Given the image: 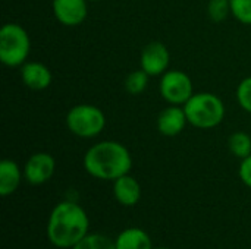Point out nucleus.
I'll use <instances>...</instances> for the list:
<instances>
[{"label":"nucleus","mask_w":251,"mask_h":249,"mask_svg":"<svg viewBox=\"0 0 251 249\" xmlns=\"http://www.w3.org/2000/svg\"><path fill=\"white\" fill-rule=\"evenodd\" d=\"M84 167L88 175L100 181H116L128 175L132 167L129 150L118 141H101L90 147L84 156Z\"/></svg>","instance_id":"2"},{"label":"nucleus","mask_w":251,"mask_h":249,"mask_svg":"<svg viewBox=\"0 0 251 249\" xmlns=\"http://www.w3.org/2000/svg\"><path fill=\"white\" fill-rule=\"evenodd\" d=\"M187 123L188 119L184 107L171 104L160 112L157 117V131L165 136H176L185 129Z\"/></svg>","instance_id":"10"},{"label":"nucleus","mask_w":251,"mask_h":249,"mask_svg":"<svg viewBox=\"0 0 251 249\" xmlns=\"http://www.w3.org/2000/svg\"><path fill=\"white\" fill-rule=\"evenodd\" d=\"M72 249H116L115 241L109 239L104 235H87L81 242H78Z\"/></svg>","instance_id":"17"},{"label":"nucleus","mask_w":251,"mask_h":249,"mask_svg":"<svg viewBox=\"0 0 251 249\" xmlns=\"http://www.w3.org/2000/svg\"><path fill=\"white\" fill-rule=\"evenodd\" d=\"M188 123L199 129H213L225 117V104L216 94L197 92L182 106Z\"/></svg>","instance_id":"3"},{"label":"nucleus","mask_w":251,"mask_h":249,"mask_svg":"<svg viewBox=\"0 0 251 249\" xmlns=\"http://www.w3.org/2000/svg\"><path fill=\"white\" fill-rule=\"evenodd\" d=\"M113 195L119 204L125 207H132L138 204L141 198V185L129 173L124 175L113 181Z\"/></svg>","instance_id":"12"},{"label":"nucleus","mask_w":251,"mask_h":249,"mask_svg":"<svg viewBox=\"0 0 251 249\" xmlns=\"http://www.w3.org/2000/svg\"><path fill=\"white\" fill-rule=\"evenodd\" d=\"M56 161L47 153H35L32 154L24 167V176L31 185H43L46 183L54 173Z\"/></svg>","instance_id":"8"},{"label":"nucleus","mask_w":251,"mask_h":249,"mask_svg":"<svg viewBox=\"0 0 251 249\" xmlns=\"http://www.w3.org/2000/svg\"><path fill=\"white\" fill-rule=\"evenodd\" d=\"M21 78L22 82L34 91L46 90L51 84L50 69L40 62H25L21 66Z\"/></svg>","instance_id":"11"},{"label":"nucleus","mask_w":251,"mask_h":249,"mask_svg":"<svg viewBox=\"0 0 251 249\" xmlns=\"http://www.w3.org/2000/svg\"><path fill=\"white\" fill-rule=\"evenodd\" d=\"M209 18L215 22H222L231 15V1L229 0H210L207 4Z\"/></svg>","instance_id":"18"},{"label":"nucleus","mask_w":251,"mask_h":249,"mask_svg":"<svg viewBox=\"0 0 251 249\" xmlns=\"http://www.w3.org/2000/svg\"><path fill=\"white\" fill-rule=\"evenodd\" d=\"M149 78H150V75L147 72H144L143 69L131 72L125 79L126 92H129L132 95H138V94L144 92L149 85Z\"/></svg>","instance_id":"16"},{"label":"nucleus","mask_w":251,"mask_h":249,"mask_svg":"<svg viewBox=\"0 0 251 249\" xmlns=\"http://www.w3.org/2000/svg\"><path fill=\"white\" fill-rule=\"evenodd\" d=\"M231 15L241 23L251 25V0H229Z\"/></svg>","instance_id":"19"},{"label":"nucleus","mask_w":251,"mask_h":249,"mask_svg":"<svg viewBox=\"0 0 251 249\" xmlns=\"http://www.w3.org/2000/svg\"><path fill=\"white\" fill-rule=\"evenodd\" d=\"M228 148L232 156L241 160L249 157L251 154V136L243 131L234 132L228 139Z\"/></svg>","instance_id":"15"},{"label":"nucleus","mask_w":251,"mask_h":249,"mask_svg":"<svg viewBox=\"0 0 251 249\" xmlns=\"http://www.w3.org/2000/svg\"><path fill=\"white\" fill-rule=\"evenodd\" d=\"M88 0H53V15L65 26L81 25L88 13Z\"/></svg>","instance_id":"9"},{"label":"nucleus","mask_w":251,"mask_h":249,"mask_svg":"<svg viewBox=\"0 0 251 249\" xmlns=\"http://www.w3.org/2000/svg\"><path fill=\"white\" fill-rule=\"evenodd\" d=\"M237 100L243 110L251 113V76L244 78L237 88Z\"/></svg>","instance_id":"20"},{"label":"nucleus","mask_w":251,"mask_h":249,"mask_svg":"<svg viewBox=\"0 0 251 249\" xmlns=\"http://www.w3.org/2000/svg\"><path fill=\"white\" fill-rule=\"evenodd\" d=\"M169 62H171L169 50L160 41L149 43L141 51V57H140L141 69L147 72L150 76H162L168 70Z\"/></svg>","instance_id":"7"},{"label":"nucleus","mask_w":251,"mask_h":249,"mask_svg":"<svg viewBox=\"0 0 251 249\" xmlns=\"http://www.w3.org/2000/svg\"><path fill=\"white\" fill-rule=\"evenodd\" d=\"M159 91L163 100L174 106H184L194 94L191 78L185 72L176 69L166 70L162 75Z\"/></svg>","instance_id":"6"},{"label":"nucleus","mask_w":251,"mask_h":249,"mask_svg":"<svg viewBox=\"0 0 251 249\" xmlns=\"http://www.w3.org/2000/svg\"><path fill=\"white\" fill-rule=\"evenodd\" d=\"M115 247L116 249H153V242L146 230L128 227L118 235Z\"/></svg>","instance_id":"13"},{"label":"nucleus","mask_w":251,"mask_h":249,"mask_svg":"<svg viewBox=\"0 0 251 249\" xmlns=\"http://www.w3.org/2000/svg\"><path fill=\"white\" fill-rule=\"evenodd\" d=\"M22 179V173L19 166L9 158L1 160L0 163V195L7 197L13 194Z\"/></svg>","instance_id":"14"},{"label":"nucleus","mask_w":251,"mask_h":249,"mask_svg":"<svg viewBox=\"0 0 251 249\" xmlns=\"http://www.w3.org/2000/svg\"><path fill=\"white\" fill-rule=\"evenodd\" d=\"M68 129L79 138H94L106 128V116L93 104H76L66 114Z\"/></svg>","instance_id":"5"},{"label":"nucleus","mask_w":251,"mask_h":249,"mask_svg":"<svg viewBox=\"0 0 251 249\" xmlns=\"http://www.w3.org/2000/svg\"><path fill=\"white\" fill-rule=\"evenodd\" d=\"M90 220L85 210L72 201L59 203L47 222V238L56 248L72 249L88 235Z\"/></svg>","instance_id":"1"},{"label":"nucleus","mask_w":251,"mask_h":249,"mask_svg":"<svg viewBox=\"0 0 251 249\" xmlns=\"http://www.w3.org/2000/svg\"><path fill=\"white\" fill-rule=\"evenodd\" d=\"M153 249H171V248H153Z\"/></svg>","instance_id":"22"},{"label":"nucleus","mask_w":251,"mask_h":249,"mask_svg":"<svg viewBox=\"0 0 251 249\" xmlns=\"http://www.w3.org/2000/svg\"><path fill=\"white\" fill-rule=\"evenodd\" d=\"M240 179L243 181V183L246 186L251 188V154L249 157L243 158L241 160V164H240Z\"/></svg>","instance_id":"21"},{"label":"nucleus","mask_w":251,"mask_h":249,"mask_svg":"<svg viewBox=\"0 0 251 249\" xmlns=\"http://www.w3.org/2000/svg\"><path fill=\"white\" fill-rule=\"evenodd\" d=\"M31 50L28 32L19 23H4L0 29V60L4 66H22Z\"/></svg>","instance_id":"4"},{"label":"nucleus","mask_w":251,"mask_h":249,"mask_svg":"<svg viewBox=\"0 0 251 249\" xmlns=\"http://www.w3.org/2000/svg\"><path fill=\"white\" fill-rule=\"evenodd\" d=\"M88 1H100V0H88Z\"/></svg>","instance_id":"23"}]
</instances>
